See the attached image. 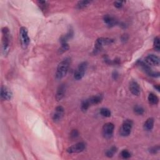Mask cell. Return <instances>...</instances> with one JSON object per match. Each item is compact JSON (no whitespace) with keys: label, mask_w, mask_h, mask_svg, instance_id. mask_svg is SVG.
<instances>
[{"label":"cell","mask_w":160,"mask_h":160,"mask_svg":"<svg viewBox=\"0 0 160 160\" xmlns=\"http://www.w3.org/2000/svg\"><path fill=\"white\" fill-rule=\"evenodd\" d=\"M71 60L67 58L61 61L58 64L57 68V71H56V78L58 80L62 79L66 75Z\"/></svg>","instance_id":"cell-1"},{"label":"cell","mask_w":160,"mask_h":160,"mask_svg":"<svg viewBox=\"0 0 160 160\" xmlns=\"http://www.w3.org/2000/svg\"><path fill=\"white\" fill-rule=\"evenodd\" d=\"M3 40H2V51L5 56L8 54L10 50V33L8 28L4 27L2 29Z\"/></svg>","instance_id":"cell-2"},{"label":"cell","mask_w":160,"mask_h":160,"mask_svg":"<svg viewBox=\"0 0 160 160\" xmlns=\"http://www.w3.org/2000/svg\"><path fill=\"white\" fill-rule=\"evenodd\" d=\"M113 42V39L108 38H100L96 40L95 48L93 50V53L95 54L98 53L101 51L102 48L104 46H106L110 45Z\"/></svg>","instance_id":"cell-3"},{"label":"cell","mask_w":160,"mask_h":160,"mask_svg":"<svg viewBox=\"0 0 160 160\" xmlns=\"http://www.w3.org/2000/svg\"><path fill=\"white\" fill-rule=\"evenodd\" d=\"M19 39L22 48L23 49H26V48L28 46L30 42V39L28 36V30L25 27L20 28Z\"/></svg>","instance_id":"cell-4"},{"label":"cell","mask_w":160,"mask_h":160,"mask_svg":"<svg viewBox=\"0 0 160 160\" xmlns=\"http://www.w3.org/2000/svg\"><path fill=\"white\" fill-rule=\"evenodd\" d=\"M88 68V63L86 61L82 62L76 68L74 74V78L76 80H81L85 76L86 71Z\"/></svg>","instance_id":"cell-5"},{"label":"cell","mask_w":160,"mask_h":160,"mask_svg":"<svg viewBox=\"0 0 160 160\" xmlns=\"http://www.w3.org/2000/svg\"><path fill=\"white\" fill-rule=\"evenodd\" d=\"M133 127V121L130 120H125L120 129V134L122 136H128L130 135Z\"/></svg>","instance_id":"cell-6"},{"label":"cell","mask_w":160,"mask_h":160,"mask_svg":"<svg viewBox=\"0 0 160 160\" xmlns=\"http://www.w3.org/2000/svg\"><path fill=\"white\" fill-rule=\"evenodd\" d=\"M115 125L112 123H107L104 125L102 129V133L104 138L109 139L113 135Z\"/></svg>","instance_id":"cell-7"},{"label":"cell","mask_w":160,"mask_h":160,"mask_svg":"<svg viewBox=\"0 0 160 160\" xmlns=\"http://www.w3.org/2000/svg\"><path fill=\"white\" fill-rule=\"evenodd\" d=\"M86 149V144L83 142L76 143L67 149L68 153H78L84 151Z\"/></svg>","instance_id":"cell-8"},{"label":"cell","mask_w":160,"mask_h":160,"mask_svg":"<svg viewBox=\"0 0 160 160\" xmlns=\"http://www.w3.org/2000/svg\"><path fill=\"white\" fill-rule=\"evenodd\" d=\"M129 88L131 93L133 95L138 96L141 93V88L140 85L136 81H131L129 83Z\"/></svg>","instance_id":"cell-9"},{"label":"cell","mask_w":160,"mask_h":160,"mask_svg":"<svg viewBox=\"0 0 160 160\" xmlns=\"http://www.w3.org/2000/svg\"><path fill=\"white\" fill-rule=\"evenodd\" d=\"M145 63H147L148 65L159 66V58L155 54H149L145 58Z\"/></svg>","instance_id":"cell-10"},{"label":"cell","mask_w":160,"mask_h":160,"mask_svg":"<svg viewBox=\"0 0 160 160\" xmlns=\"http://www.w3.org/2000/svg\"><path fill=\"white\" fill-rule=\"evenodd\" d=\"M64 115V108L60 106L56 108L54 113L53 115V120L54 122L59 121L61 120V118Z\"/></svg>","instance_id":"cell-11"},{"label":"cell","mask_w":160,"mask_h":160,"mask_svg":"<svg viewBox=\"0 0 160 160\" xmlns=\"http://www.w3.org/2000/svg\"><path fill=\"white\" fill-rule=\"evenodd\" d=\"M13 94L11 92V90L9 89L8 88L2 86L1 89V98L3 100L8 101L12 98Z\"/></svg>","instance_id":"cell-12"},{"label":"cell","mask_w":160,"mask_h":160,"mask_svg":"<svg viewBox=\"0 0 160 160\" xmlns=\"http://www.w3.org/2000/svg\"><path fill=\"white\" fill-rule=\"evenodd\" d=\"M66 92V87L64 85H60L57 89V94H56V99L57 101H61L65 96Z\"/></svg>","instance_id":"cell-13"},{"label":"cell","mask_w":160,"mask_h":160,"mask_svg":"<svg viewBox=\"0 0 160 160\" xmlns=\"http://www.w3.org/2000/svg\"><path fill=\"white\" fill-rule=\"evenodd\" d=\"M103 20H104V22H105L109 27L114 26L118 23L117 20H116V19L114 17L108 15H106L104 16Z\"/></svg>","instance_id":"cell-14"},{"label":"cell","mask_w":160,"mask_h":160,"mask_svg":"<svg viewBox=\"0 0 160 160\" xmlns=\"http://www.w3.org/2000/svg\"><path fill=\"white\" fill-rule=\"evenodd\" d=\"M90 105H98L103 100V96L101 95H97L96 96H92L91 98L88 99Z\"/></svg>","instance_id":"cell-15"},{"label":"cell","mask_w":160,"mask_h":160,"mask_svg":"<svg viewBox=\"0 0 160 160\" xmlns=\"http://www.w3.org/2000/svg\"><path fill=\"white\" fill-rule=\"evenodd\" d=\"M154 127V119L153 118H150L145 121L143 125V128L146 131H151Z\"/></svg>","instance_id":"cell-16"},{"label":"cell","mask_w":160,"mask_h":160,"mask_svg":"<svg viewBox=\"0 0 160 160\" xmlns=\"http://www.w3.org/2000/svg\"><path fill=\"white\" fill-rule=\"evenodd\" d=\"M148 100L149 103L151 104V105H156L159 102L158 97L155 94L153 93H151L149 94L148 97Z\"/></svg>","instance_id":"cell-17"},{"label":"cell","mask_w":160,"mask_h":160,"mask_svg":"<svg viewBox=\"0 0 160 160\" xmlns=\"http://www.w3.org/2000/svg\"><path fill=\"white\" fill-rule=\"evenodd\" d=\"M117 148L115 147H111L110 149L106 151V156L108 158H111L113 157V155H115V153H116V151H117Z\"/></svg>","instance_id":"cell-18"},{"label":"cell","mask_w":160,"mask_h":160,"mask_svg":"<svg viewBox=\"0 0 160 160\" xmlns=\"http://www.w3.org/2000/svg\"><path fill=\"white\" fill-rule=\"evenodd\" d=\"M100 114L104 116V117H110L111 115V111L106 108H102L100 109Z\"/></svg>","instance_id":"cell-19"},{"label":"cell","mask_w":160,"mask_h":160,"mask_svg":"<svg viewBox=\"0 0 160 160\" xmlns=\"http://www.w3.org/2000/svg\"><path fill=\"white\" fill-rule=\"evenodd\" d=\"M90 3H91V1H79L77 4V8L78 9H83L86 8V6H88Z\"/></svg>","instance_id":"cell-20"},{"label":"cell","mask_w":160,"mask_h":160,"mask_svg":"<svg viewBox=\"0 0 160 160\" xmlns=\"http://www.w3.org/2000/svg\"><path fill=\"white\" fill-rule=\"evenodd\" d=\"M90 106L91 105H90V104L87 99V100H84L82 102L81 105V109L83 111H86Z\"/></svg>","instance_id":"cell-21"},{"label":"cell","mask_w":160,"mask_h":160,"mask_svg":"<svg viewBox=\"0 0 160 160\" xmlns=\"http://www.w3.org/2000/svg\"><path fill=\"white\" fill-rule=\"evenodd\" d=\"M134 112L138 115H142L144 112V110L143 107L137 105L134 107Z\"/></svg>","instance_id":"cell-22"},{"label":"cell","mask_w":160,"mask_h":160,"mask_svg":"<svg viewBox=\"0 0 160 160\" xmlns=\"http://www.w3.org/2000/svg\"><path fill=\"white\" fill-rule=\"evenodd\" d=\"M153 47H154V49L156 51H159L160 50V41H159V38L158 36H156L154 39Z\"/></svg>","instance_id":"cell-23"},{"label":"cell","mask_w":160,"mask_h":160,"mask_svg":"<svg viewBox=\"0 0 160 160\" xmlns=\"http://www.w3.org/2000/svg\"><path fill=\"white\" fill-rule=\"evenodd\" d=\"M121 156L123 159H128V158H129L131 157V153L128 150H123L121 152Z\"/></svg>","instance_id":"cell-24"},{"label":"cell","mask_w":160,"mask_h":160,"mask_svg":"<svg viewBox=\"0 0 160 160\" xmlns=\"http://www.w3.org/2000/svg\"><path fill=\"white\" fill-rule=\"evenodd\" d=\"M38 6H39V8L41 10H42L43 11V10H45L46 9V6H48L46 1H38Z\"/></svg>","instance_id":"cell-25"},{"label":"cell","mask_w":160,"mask_h":160,"mask_svg":"<svg viewBox=\"0 0 160 160\" xmlns=\"http://www.w3.org/2000/svg\"><path fill=\"white\" fill-rule=\"evenodd\" d=\"M159 150V146H156V147H151L150 149V152L152 154H156Z\"/></svg>","instance_id":"cell-26"},{"label":"cell","mask_w":160,"mask_h":160,"mask_svg":"<svg viewBox=\"0 0 160 160\" xmlns=\"http://www.w3.org/2000/svg\"><path fill=\"white\" fill-rule=\"evenodd\" d=\"M79 135V133H78V131L76 129H74L71 131V135H70V136L72 139H76V138H77Z\"/></svg>","instance_id":"cell-27"},{"label":"cell","mask_w":160,"mask_h":160,"mask_svg":"<svg viewBox=\"0 0 160 160\" xmlns=\"http://www.w3.org/2000/svg\"><path fill=\"white\" fill-rule=\"evenodd\" d=\"M123 1H115L114 3V5L117 8H121L123 5Z\"/></svg>","instance_id":"cell-28"},{"label":"cell","mask_w":160,"mask_h":160,"mask_svg":"<svg viewBox=\"0 0 160 160\" xmlns=\"http://www.w3.org/2000/svg\"><path fill=\"white\" fill-rule=\"evenodd\" d=\"M155 88L157 89V90H158V92L159 91V85H157V86H155Z\"/></svg>","instance_id":"cell-29"}]
</instances>
